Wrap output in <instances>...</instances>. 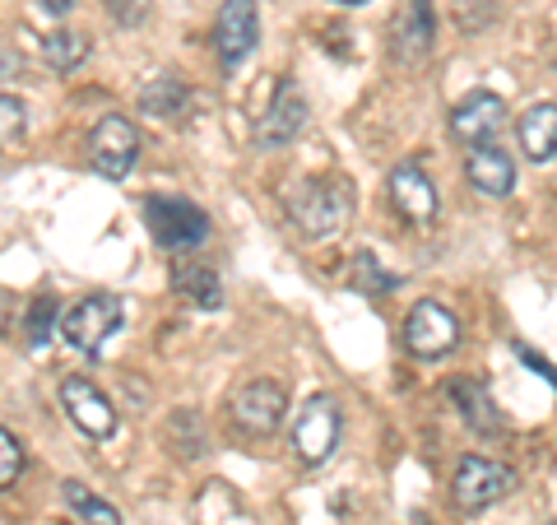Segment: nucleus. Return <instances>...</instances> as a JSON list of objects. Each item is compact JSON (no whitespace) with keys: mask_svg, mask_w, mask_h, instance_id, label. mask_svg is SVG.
<instances>
[{"mask_svg":"<svg viewBox=\"0 0 557 525\" xmlns=\"http://www.w3.org/2000/svg\"><path fill=\"white\" fill-rule=\"evenodd\" d=\"M42 57L57 70H75V65H84V57H89V38L75 28H57L42 38Z\"/></svg>","mask_w":557,"mask_h":525,"instance_id":"412c9836","label":"nucleus"},{"mask_svg":"<svg viewBox=\"0 0 557 525\" xmlns=\"http://www.w3.org/2000/svg\"><path fill=\"white\" fill-rule=\"evenodd\" d=\"M516 139L530 163H548L557 154V102H534L516 121Z\"/></svg>","mask_w":557,"mask_h":525,"instance_id":"dca6fc26","label":"nucleus"},{"mask_svg":"<svg viewBox=\"0 0 557 525\" xmlns=\"http://www.w3.org/2000/svg\"><path fill=\"white\" fill-rule=\"evenodd\" d=\"M288 414V395L278 381H247L237 395H233V424L251 437H270L278 432Z\"/></svg>","mask_w":557,"mask_h":525,"instance_id":"f8f14e48","label":"nucleus"},{"mask_svg":"<svg viewBox=\"0 0 557 525\" xmlns=\"http://www.w3.org/2000/svg\"><path fill=\"white\" fill-rule=\"evenodd\" d=\"M61 405L70 414V424H75L84 437H94V442H108V437L116 432L112 400L102 395L89 377H65L61 381Z\"/></svg>","mask_w":557,"mask_h":525,"instance_id":"9d476101","label":"nucleus"},{"mask_svg":"<svg viewBox=\"0 0 557 525\" xmlns=\"http://www.w3.org/2000/svg\"><path fill=\"white\" fill-rule=\"evenodd\" d=\"M121 317H126V312H121V297L89 293L61 317V335L70 340V349H79V354H98V349L116 335Z\"/></svg>","mask_w":557,"mask_h":525,"instance_id":"7ed1b4c3","label":"nucleus"},{"mask_svg":"<svg viewBox=\"0 0 557 525\" xmlns=\"http://www.w3.org/2000/svg\"><path fill=\"white\" fill-rule=\"evenodd\" d=\"M20 70H24V57H20V51H14L10 42H0V84L14 80Z\"/></svg>","mask_w":557,"mask_h":525,"instance_id":"bb28decb","label":"nucleus"},{"mask_svg":"<svg viewBox=\"0 0 557 525\" xmlns=\"http://www.w3.org/2000/svg\"><path fill=\"white\" fill-rule=\"evenodd\" d=\"M335 447H339V405L330 395H311L298 424H293V451L307 465H325L335 456Z\"/></svg>","mask_w":557,"mask_h":525,"instance_id":"0eeeda50","label":"nucleus"},{"mask_svg":"<svg viewBox=\"0 0 557 525\" xmlns=\"http://www.w3.org/2000/svg\"><path fill=\"white\" fill-rule=\"evenodd\" d=\"M465 172H469V186H474L479 196L507 200L516 191V159L497 145V139H493V145H474V149H469Z\"/></svg>","mask_w":557,"mask_h":525,"instance_id":"2eb2a0df","label":"nucleus"},{"mask_svg":"<svg viewBox=\"0 0 557 525\" xmlns=\"http://www.w3.org/2000/svg\"><path fill=\"white\" fill-rule=\"evenodd\" d=\"M456 344H460V321L450 307L423 297L405 317V349L413 358H446Z\"/></svg>","mask_w":557,"mask_h":525,"instance_id":"39448f33","label":"nucleus"},{"mask_svg":"<svg viewBox=\"0 0 557 525\" xmlns=\"http://www.w3.org/2000/svg\"><path fill=\"white\" fill-rule=\"evenodd\" d=\"M57 321H61V303L51 293L33 297L28 317H24V335H28V349H42L51 335H57Z\"/></svg>","mask_w":557,"mask_h":525,"instance_id":"4be33fe9","label":"nucleus"},{"mask_svg":"<svg viewBox=\"0 0 557 525\" xmlns=\"http://www.w3.org/2000/svg\"><path fill=\"white\" fill-rule=\"evenodd\" d=\"M24 131H28V108L14 94H0V149L20 145Z\"/></svg>","mask_w":557,"mask_h":525,"instance_id":"b1692460","label":"nucleus"},{"mask_svg":"<svg viewBox=\"0 0 557 525\" xmlns=\"http://www.w3.org/2000/svg\"><path fill=\"white\" fill-rule=\"evenodd\" d=\"M61 493H65V506L70 512H75L84 525H121V512L112 502H102L98 493H89V488H84L79 479H65L61 484Z\"/></svg>","mask_w":557,"mask_h":525,"instance_id":"aec40b11","label":"nucleus"},{"mask_svg":"<svg viewBox=\"0 0 557 525\" xmlns=\"http://www.w3.org/2000/svg\"><path fill=\"white\" fill-rule=\"evenodd\" d=\"M102 10L112 14V24H121V28H139V24L149 20L153 0H102Z\"/></svg>","mask_w":557,"mask_h":525,"instance_id":"a878e982","label":"nucleus"},{"mask_svg":"<svg viewBox=\"0 0 557 525\" xmlns=\"http://www.w3.org/2000/svg\"><path fill=\"white\" fill-rule=\"evenodd\" d=\"M42 10H51V14H70V10H75V0H42Z\"/></svg>","mask_w":557,"mask_h":525,"instance_id":"c85d7f7f","label":"nucleus"},{"mask_svg":"<svg viewBox=\"0 0 557 525\" xmlns=\"http://www.w3.org/2000/svg\"><path fill=\"white\" fill-rule=\"evenodd\" d=\"M437 38V14H432V0H405L391 24V51L405 65H418L432 51Z\"/></svg>","mask_w":557,"mask_h":525,"instance_id":"4468645a","label":"nucleus"},{"mask_svg":"<svg viewBox=\"0 0 557 525\" xmlns=\"http://www.w3.org/2000/svg\"><path fill=\"white\" fill-rule=\"evenodd\" d=\"M260 42V10L256 0H223L214 20V51L223 70H237Z\"/></svg>","mask_w":557,"mask_h":525,"instance_id":"6e6552de","label":"nucleus"},{"mask_svg":"<svg viewBox=\"0 0 557 525\" xmlns=\"http://www.w3.org/2000/svg\"><path fill=\"white\" fill-rule=\"evenodd\" d=\"M172 289H177V297H186L190 307H205V312L223 307V279L214 266H205V260H177V266H172Z\"/></svg>","mask_w":557,"mask_h":525,"instance_id":"f3484780","label":"nucleus"},{"mask_svg":"<svg viewBox=\"0 0 557 525\" xmlns=\"http://www.w3.org/2000/svg\"><path fill=\"white\" fill-rule=\"evenodd\" d=\"M20 475H24V447L10 428H0V493H5Z\"/></svg>","mask_w":557,"mask_h":525,"instance_id":"393cba45","label":"nucleus"},{"mask_svg":"<svg viewBox=\"0 0 557 525\" xmlns=\"http://www.w3.org/2000/svg\"><path fill=\"white\" fill-rule=\"evenodd\" d=\"M302 126H307V94H302L298 80H284L274 89L270 112L256 121V145L260 149H284L302 135Z\"/></svg>","mask_w":557,"mask_h":525,"instance_id":"9b49d317","label":"nucleus"},{"mask_svg":"<svg viewBox=\"0 0 557 525\" xmlns=\"http://www.w3.org/2000/svg\"><path fill=\"white\" fill-rule=\"evenodd\" d=\"M553 70H557V57H553Z\"/></svg>","mask_w":557,"mask_h":525,"instance_id":"7c9ffc66","label":"nucleus"},{"mask_svg":"<svg viewBox=\"0 0 557 525\" xmlns=\"http://www.w3.org/2000/svg\"><path fill=\"white\" fill-rule=\"evenodd\" d=\"M89 159H94V168L108 182L131 178V168L139 163V131H135V121L121 117V112L102 117L94 126V135H89Z\"/></svg>","mask_w":557,"mask_h":525,"instance_id":"20e7f679","label":"nucleus"},{"mask_svg":"<svg viewBox=\"0 0 557 525\" xmlns=\"http://www.w3.org/2000/svg\"><path fill=\"white\" fill-rule=\"evenodd\" d=\"M516 475L507 465L487 461V456H465L456 465V479H450V498H456L460 512H483V506H493L497 498L511 493Z\"/></svg>","mask_w":557,"mask_h":525,"instance_id":"423d86ee","label":"nucleus"},{"mask_svg":"<svg viewBox=\"0 0 557 525\" xmlns=\"http://www.w3.org/2000/svg\"><path fill=\"white\" fill-rule=\"evenodd\" d=\"M145 223H149L153 242L168 247V252H190L209 237L205 209H196L190 200H177V196H149L145 200Z\"/></svg>","mask_w":557,"mask_h":525,"instance_id":"f03ea898","label":"nucleus"},{"mask_svg":"<svg viewBox=\"0 0 557 525\" xmlns=\"http://www.w3.org/2000/svg\"><path fill=\"white\" fill-rule=\"evenodd\" d=\"M339 5H368V0H339Z\"/></svg>","mask_w":557,"mask_h":525,"instance_id":"c756f323","label":"nucleus"},{"mask_svg":"<svg viewBox=\"0 0 557 525\" xmlns=\"http://www.w3.org/2000/svg\"><path fill=\"white\" fill-rule=\"evenodd\" d=\"M516 354H520V358H525V363L534 367V373H539V377H548V381H553V391H557V367H553L548 358H539V354H530V349H525V344H516Z\"/></svg>","mask_w":557,"mask_h":525,"instance_id":"cd10ccee","label":"nucleus"},{"mask_svg":"<svg viewBox=\"0 0 557 525\" xmlns=\"http://www.w3.org/2000/svg\"><path fill=\"white\" fill-rule=\"evenodd\" d=\"M395 284H399V274L381 270V260H376L372 252H358V256H354V289H358V293L381 297V293H391Z\"/></svg>","mask_w":557,"mask_h":525,"instance_id":"5701e85b","label":"nucleus"},{"mask_svg":"<svg viewBox=\"0 0 557 525\" xmlns=\"http://www.w3.org/2000/svg\"><path fill=\"white\" fill-rule=\"evenodd\" d=\"M450 400H456V405H460L465 424L474 428V432L493 437V432L502 428V410L493 405V395H487L483 381H450Z\"/></svg>","mask_w":557,"mask_h":525,"instance_id":"6ab92c4d","label":"nucleus"},{"mask_svg":"<svg viewBox=\"0 0 557 525\" xmlns=\"http://www.w3.org/2000/svg\"><path fill=\"white\" fill-rule=\"evenodd\" d=\"M139 108H145L149 117H159V121H182L186 108H190V94H186V84L177 75L159 70V75H149L145 84H139Z\"/></svg>","mask_w":557,"mask_h":525,"instance_id":"a211bd4d","label":"nucleus"},{"mask_svg":"<svg viewBox=\"0 0 557 525\" xmlns=\"http://www.w3.org/2000/svg\"><path fill=\"white\" fill-rule=\"evenodd\" d=\"M386 191H391V205L399 209V219L413 223V229H428L432 219H437V182L428 178L418 163H395L391 178H386Z\"/></svg>","mask_w":557,"mask_h":525,"instance_id":"1a4fd4ad","label":"nucleus"},{"mask_svg":"<svg viewBox=\"0 0 557 525\" xmlns=\"http://www.w3.org/2000/svg\"><path fill=\"white\" fill-rule=\"evenodd\" d=\"M288 215L293 223H298L302 237H335L348 219H354V186H348L344 178H321V182H307L293 191L288 200Z\"/></svg>","mask_w":557,"mask_h":525,"instance_id":"f257e3e1","label":"nucleus"},{"mask_svg":"<svg viewBox=\"0 0 557 525\" xmlns=\"http://www.w3.org/2000/svg\"><path fill=\"white\" fill-rule=\"evenodd\" d=\"M502 121H507V102L487 89H474L456 102V112H450V135L460 139V145H493L502 135Z\"/></svg>","mask_w":557,"mask_h":525,"instance_id":"ddd939ff","label":"nucleus"}]
</instances>
